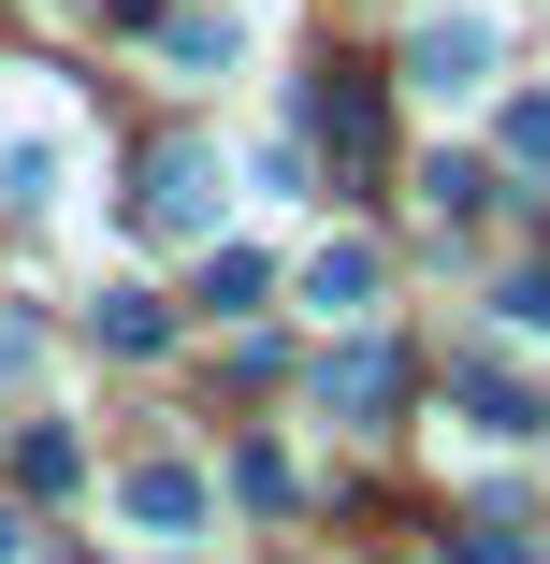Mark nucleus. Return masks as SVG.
Segmentation results:
<instances>
[{
	"label": "nucleus",
	"mask_w": 550,
	"mask_h": 564,
	"mask_svg": "<svg viewBox=\"0 0 550 564\" xmlns=\"http://www.w3.org/2000/svg\"><path fill=\"white\" fill-rule=\"evenodd\" d=\"M304 131L334 145L348 174H377V87H363V73H319V87H304Z\"/></svg>",
	"instance_id": "nucleus-1"
},
{
	"label": "nucleus",
	"mask_w": 550,
	"mask_h": 564,
	"mask_svg": "<svg viewBox=\"0 0 550 564\" xmlns=\"http://www.w3.org/2000/svg\"><path fill=\"white\" fill-rule=\"evenodd\" d=\"M203 188H217V160H203V145H160V160H145V188H131V203H145V217H160V232H188V217H203Z\"/></svg>",
	"instance_id": "nucleus-2"
},
{
	"label": "nucleus",
	"mask_w": 550,
	"mask_h": 564,
	"mask_svg": "<svg viewBox=\"0 0 550 564\" xmlns=\"http://www.w3.org/2000/svg\"><path fill=\"white\" fill-rule=\"evenodd\" d=\"M406 73H420V87H478V73H493V30H478V15H434Z\"/></svg>",
	"instance_id": "nucleus-3"
},
{
	"label": "nucleus",
	"mask_w": 550,
	"mask_h": 564,
	"mask_svg": "<svg viewBox=\"0 0 550 564\" xmlns=\"http://www.w3.org/2000/svg\"><path fill=\"white\" fill-rule=\"evenodd\" d=\"M319 391H334L348 420H377V405L406 391V362H391V348H334V362H319Z\"/></svg>",
	"instance_id": "nucleus-4"
},
{
	"label": "nucleus",
	"mask_w": 550,
	"mask_h": 564,
	"mask_svg": "<svg viewBox=\"0 0 550 564\" xmlns=\"http://www.w3.org/2000/svg\"><path fill=\"white\" fill-rule=\"evenodd\" d=\"M131 521L188 535V521H203V478H188V464H145V478H131Z\"/></svg>",
	"instance_id": "nucleus-5"
},
{
	"label": "nucleus",
	"mask_w": 550,
	"mask_h": 564,
	"mask_svg": "<svg viewBox=\"0 0 550 564\" xmlns=\"http://www.w3.org/2000/svg\"><path fill=\"white\" fill-rule=\"evenodd\" d=\"M15 478H30V492H58V478H73V434H58V420H30V434H15Z\"/></svg>",
	"instance_id": "nucleus-6"
},
{
	"label": "nucleus",
	"mask_w": 550,
	"mask_h": 564,
	"mask_svg": "<svg viewBox=\"0 0 550 564\" xmlns=\"http://www.w3.org/2000/svg\"><path fill=\"white\" fill-rule=\"evenodd\" d=\"M101 348H160V304L145 290H101Z\"/></svg>",
	"instance_id": "nucleus-7"
},
{
	"label": "nucleus",
	"mask_w": 550,
	"mask_h": 564,
	"mask_svg": "<svg viewBox=\"0 0 550 564\" xmlns=\"http://www.w3.org/2000/svg\"><path fill=\"white\" fill-rule=\"evenodd\" d=\"M507 160H521V174H550V101H507Z\"/></svg>",
	"instance_id": "nucleus-8"
},
{
	"label": "nucleus",
	"mask_w": 550,
	"mask_h": 564,
	"mask_svg": "<svg viewBox=\"0 0 550 564\" xmlns=\"http://www.w3.org/2000/svg\"><path fill=\"white\" fill-rule=\"evenodd\" d=\"M450 564H536V550H521L507 521H478V535H450Z\"/></svg>",
	"instance_id": "nucleus-9"
},
{
	"label": "nucleus",
	"mask_w": 550,
	"mask_h": 564,
	"mask_svg": "<svg viewBox=\"0 0 550 564\" xmlns=\"http://www.w3.org/2000/svg\"><path fill=\"white\" fill-rule=\"evenodd\" d=\"M15 550H30V521H15V507H0V564H15Z\"/></svg>",
	"instance_id": "nucleus-10"
}]
</instances>
